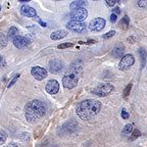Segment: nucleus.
<instances>
[{
	"label": "nucleus",
	"instance_id": "12",
	"mask_svg": "<svg viewBox=\"0 0 147 147\" xmlns=\"http://www.w3.org/2000/svg\"><path fill=\"white\" fill-rule=\"evenodd\" d=\"M63 69V62L59 59H52L49 62V71L52 74H58Z\"/></svg>",
	"mask_w": 147,
	"mask_h": 147
},
{
	"label": "nucleus",
	"instance_id": "8",
	"mask_svg": "<svg viewBox=\"0 0 147 147\" xmlns=\"http://www.w3.org/2000/svg\"><path fill=\"white\" fill-rule=\"evenodd\" d=\"M106 25V21L103 18H95L90 21L88 28L91 32H101Z\"/></svg>",
	"mask_w": 147,
	"mask_h": 147
},
{
	"label": "nucleus",
	"instance_id": "27",
	"mask_svg": "<svg viewBox=\"0 0 147 147\" xmlns=\"http://www.w3.org/2000/svg\"><path fill=\"white\" fill-rule=\"evenodd\" d=\"M115 34H116L115 30H110V32H106L105 34H103V38L104 39H109V38H111V37H113L114 35H115Z\"/></svg>",
	"mask_w": 147,
	"mask_h": 147
},
{
	"label": "nucleus",
	"instance_id": "10",
	"mask_svg": "<svg viewBox=\"0 0 147 147\" xmlns=\"http://www.w3.org/2000/svg\"><path fill=\"white\" fill-rule=\"evenodd\" d=\"M30 43V39H28L27 37L22 36V35H17V36H15L13 38L14 46L18 49H23L24 47H27Z\"/></svg>",
	"mask_w": 147,
	"mask_h": 147
},
{
	"label": "nucleus",
	"instance_id": "34",
	"mask_svg": "<svg viewBox=\"0 0 147 147\" xmlns=\"http://www.w3.org/2000/svg\"><path fill=\"white\" fill-rule=\"evenodd\" d=\"M121 13V10H120V8H118V7H116V8H114V10H113V14H115V15H119V14Z\"/></svg>",
	"mask_w": 147,
	"mask_h": 147
},
{
	"label": "nucleus",
	"instance_id": "15",
	"mask_svg": "<svg viewBox=\"0 0 147 147\" xmlns=\"http://www.w3.org/2000/svg\"><path fill=\"white\" fill-rule=\"evenodd\" d=\"M68 35V32L65 30H59L56 32H53L50 34V38L52 40H60L63 39L64 37H66Z\"/></svg>",
	"mask_w": 147,
	"mask_h": 147
},
{
	"label": "nucleus",
	"instance_id": "16",
	"mask_svg": "<svg viewBox=\"0 0 147 147\" xmlns=\"http://www.w3.org/2000/svg\"><path fill=\"white\" fill-rule=\"evenodd\" d=\"M138 55L140 58V69L144 68V66L146 65V61H147V52L144 48H139L138 49Z\"/></svg>",
	"mask_w": 147,
	"mask_h": 147
},
{
	"label": "nucleus",
	"instance_id": "33",
	"mask_svg": "<svg viewBox=\"0 0 147 147\" xmlns=\"http://www.w3.org/2000/svg\"><path fill=\"white\" fill-rule=\"evenodd\" d=\"M137 4H138V6H140V7H145V6H147V1H138Z\"/></svg>",
	"mask_w": 147,
	"mask_h": 147
},
{
	"label": "nucleus",
	"instance_id": "11",
	"mask_svg": "<svg viewBox=\"0 0 147 147\" xmlns=\"http://www.w3.org/2000/svg\"><path fill=\"white\" fill-rule=\"evenodd\" d=\"M45 90L51 95H55L59 91V82L56 80H50L45 85Z\"/></svg>",
	"mask_w": 147,
	"mask_h": 147
},
{
	"label": "nucleus",
	"instance_id": "6",
	"mask_svg": "<svg viewBox=\"0 0 147 147\" xmlns=\"http://www.w3.org/2000/svg\"><path fill=\"white\" fill-rule=\"evenodd\" d=\"M134 62H136V59H134V55H131V54H125L121 59L119 63V69L121 71H127L134 65Z\"/></svg>",
	"mask_w": 147,
	"mask_h": 147
},
{
	"label": "nucleus",
	"instance_id": "17",
	"mask_svg": "<svg viewBox=\"0 0 147 147\" xmlns=\"http://www.w3.org/2000/svg\"><path fill=\"white\" fill-rule=\"evenodd\" d=\"M111 54H112L114 57H116V58L123 56V54H124V46H123L122 44H119L118 46H115L112 52H111Z\"/></svg>",
	"mask_w": 147,
	"mask_h": 147
},
{
	"label": "nucleus",
	"instance_id": "14",
	"mask_svg": "<svg viewBox=\"0 0 147 147\" xmlns=\"http://www.w3.org/2000/svg\"><path fill=\"white\" fill-rule=\"evenodd\" d=\"M78 127H79V125H78L74 120H71L70 122L66 123V124L63 125V127H62V130L68 129L67 134H72V132L76 131V130L78 129Z\"/></svg>",
	"mask_w": 147,
	"mask_h": 147
},
{
	"label": "nucleus",
	"instance_id": "7",
	"mask_svg": "<svg viewBox=\"0 0 147 147\" xmlns=\"http://www.w3.org/2000/svg\"><path fill=\"white\" fill-rule=\"evenodd\" d=\"M66 28L68 30H72V32H78V34H82L86 30V25L82 22H76V21H70L69 23H67Z\"/></svg>",
	"mask_w": 147,
	"mask_h": 147
},
{
	"label": "nucleus",
	"instance_id": "31",
	"mask_svg": "<svg viewBox=\"0 0 147 147\" xmlns=\"http://www.w3.org/2000/svg\"><path fill=\"white\" fill-rule=\"evenodd\" d=\"M34 19H35V20H36V21H37V23H38V24H39V25H40V26H41V27H43V28H45V27H47L46 23H44V22H43V21H42V20H41V19H38V18H37V17H35Z\"/></svg>",
	"mask_w": 147,
	"mask_h": 147
},
{
	"label": "nucleus",
	"instance_id": "32",
	"mask_svg": "<svg viewBox=\"0 0 147 147\" xmlns=\"http://www.w3.org/2000/svg\"><path fill=\"white\" fill-rule=\"evenodd\" d=\"M117 18H118L117 15H115V14H112V15L110 16V21L112 23H116V21H117Z\"/></svg>",
	"mask_w": 147,
	"mask_h": 147
},
{
	"label": "nucleus",
	"instance_id": "20",
	"mask_svg": "<svg viewBox=\"0 0 147 147\" xmlns=\"http://www.w3.org/2000/svg\"><path fill=\"white\" fill-rule=\"evenodd\" d=\"M8 44V38L4 34H1L0 32V49H3L5 48Z\"/></svg>",
	"mask_w": 147,
	"mask_h": 147
},
{
	"label": "nucleus",
	"instance_id": "26",
	"mask_svg": "<svg viewBox=\"0 0 147 147\" xmlns=\"http://www.w3.org/2000/svg\"><path fill=\"white\" fill-rule=\"evenodd\" d=\"M74 44L71 43V42H67V43H62L60 45H58V49H67L70 48V47H73Z\"/></svg>",
	"mask_w": 147,
	"mask_h": 147
},
{
	"label": "nucleus",
	"instance_id": "37",
	"mask_svg": "<svg viewBox=\"0 0 147 147\" xmlns=\"http://www.w3.org/2000/svg\"><path fill=\"white\" fill-rule=\"evenodd\" d=\"M85 44H90V43H96V40H88V41H86V42H84Z\"/></svg>",
	"mask_w": 147,
	"mask_h": 147
},
{
	"label": "nucleus",
	"instance_id": "38",
	"mask_svg": "<svg viewBox=\"0 0 147 147\" xmlns=\"http://www.w3.org/2000/svg\"><path fill=\"white\" fill-rule=\"evenodd\" d=\"M19 2H21V3H27V2H30V1H19Z\"/></svg>",
	"mask_w": 147,
	"mask_h": 147
},
{
	"label": "nucleus",
	"instance_id": "21",
	"mask_svg": "<svg viewBox=\"0 0 147 147\" xmlns=\"http://www.w3.org/2000/svg\"><path fill=\"white\" fill-rule=\"evenodd\" d=\"M132 130H134V125H132V124H127L124 127V129H123L122 134H123V136H125V134L127 136V134H129Z\"/></svg>",
	"mask_w": 147,
	"mask_h": 147
},
{
	"label": "nucleus",
	"instance_id": "29",
	"mask_svg": "<svg viewBox=\"0 0 147 147\" xmlns=\"http://www.w3.org/2000/svg\"><path fill=\"white\" fill-rule=\"evenodd\" d=\"M19 77H20V75H17V76H16V77H14L13 79L11 80L10 84H8V88H10V87H12L14 84H16V82H17V80H18V78H19Z\"/></svg>",
	"mask_w": 147,
	"mask_h": 147
},
{
	"label": "nucleus",
	"instance_id": "24",
	"mask_svg": "<svg viewBox=\"0 0 147 147\" xmlns=\"http://www.w3.org/2000/svg\"><path fill=\"white\" fill-rule=\"evenodd\" d=\"M141 136V134H140V131H139L138 129H134V131H132V134H131V136H130V140H134V139H136L137 137H139Z\"/></svg>",
	"mask_w": 147,
	"mask_h": 147
},
{
	"label": "nucleus",
	"instance_id": "4",
	"mask_svg": "<svg viewBox=\"0 0 147 147\" xmlns=\"http://www.w3.org/2000/svg\"><path fill=\"white\" fill-rule=\"evenodd\" d=\"M114 90V85L111 84H100L97 87L93 89L91 92L95 95L99 97H105L108 96L110 93H112Z\"/></svg>",
	"mask_w": 147,
	"mask_h": 147
},
{
	"label": "nucleus",
	"instance_id": "39",
	"mask_svg": "<svg viewBox=\"0 0 147 147\" xmlns=\"http://www.w3.org/2000/svg\"><path fill=\"white\" fill-rule=\"evenodd\" d=\"M1 62H2V56L0 55V63H1Z\"/></svg>",
	"mask_w": 147,
	"mask_h": 147
},
{
	"label": "nucleus",
	"instance_id": "1",
	"mask_svg": "<svg viewBox=\"0 0 147 147\" xmlns=\"http://www.w3.org/2000/svg\"><path fill=\"white\" fill-rule=\"evenodd\" d=\"M102 107L101 102L94 99H87V100L82 101L76 108V113L84 121H88L94 118L100 112Z\"/></svg>",
	"mask_w": 147,
	"mask_h": 147
},
{
	"label": "nucleus",
	"instance_id": "28",
	"mask_svg": "<svg viewBox=\"0 0 147 147\" xmlns=\"http://www.w3.org/2000/svg\"><path fill=\"white\" fill-rule=\"evenodd\" d=\"M121 116H122V118H123V119H125V120H127L129 118V114L127 112V110H125V108L122 109V112H121Z\"/></svg>",
	"mask_w": 147,
	"mask_h": 147
},
{
	"label": "nucleus",
	"instance_id": "36",
	"mask_svg": "<svg viewBox=\"0 0 147 147\" xmlns=\"http://www.w3.org/2000/svg\"><path fill=\"white\" fill-rule=\"evenodd\" d=\"M6 147H19L16 143H9Z\"/></svg>",
	"mask_w": 147,
	"mask_h": 147
},
{
	"label": "nucleus",
	"instance_id": "19",
	"mask_svg": "<svg viewBox=\"0 0 147 147\" xmlns=\"http://www.w3.org/2000/svg\"><path fill=\"white\" fill-rule=\"evenodd\" d=\"M129 19L127 16H125L119 23V27L122 28V30H127V28H129Z\"/></svg>",
	"mask_w": 147,
	"mask_h": 147
},
{
	"label": "nucleus",
	"instance_id": "18",
	"mask_svg": "<svg viewBox=\"0 0 147 147\" xmlns=\"http://www.w3.org/2000/svg\"><path fill=\"white\" fill-rule=\"evenodd\" d=\"M84 5H86V1H84V0H80V1H73L72 3H71V9H73V10H76V9H79V8H82Z\"/></svg>",
	"mask_w": 147,
	"mask_h": 147
},
{
	"label": "nucleus",
	"instance_id": "40",
	"mask_svg": "<svg viewBox=\"0 0 147 147\" xmlns=\"http://www.w3.org/2000/svg\"><path fill=\"white\" fill-rule=\"evenodd\" d=\"M0 11H1V5H0Z\"/></svg>",
	"mask_w": 147,
	"mask_h": 147
},
{
	"label": "nucleus",
	"instance_id": "13",
	"mask_svg": "<svg viewBox=\"0 0 147 147\" xmlns=\"http://www.w3.org/2000/svg\"><path fill=\"white\" fill-rule=\"evenodd\" d=\"M21 14L28 18H35L36 17V11L32 7L28 5H23L21 7Z\"/></svg>",
	"mask_w": 147,
	"mask_h": 147
},
{
	"label": "nucleus",
	"instance_id": "3",
	"mask_svg": "<svg viewBox=\"0 0 147 147\" xmlns=\"http://www.w3.org/2000/svg\"><path fill=\"white\" fill-rule=\"evenodd\" d=\"M45 115V106L39 100H32L25 107V117L28 123H35Z\"/></svg>",
	"mask_w": 147,
	"mask_h": 147
},
{
	"label": "nucleus",
	"instance_id": "35",
	"mask_svg": "<svg viewBox=\"0 0 147 147\" xmlns=\"http://www.w3.org/2000/svg\"><path fill=\"white\" fill-rule=\"evenodd\" d=\"M127 41H129L130 44L134 43V42H136V37H134V36H129V38H127Z\"/></svg>",
	"mask_w": 147,
	"mask_h": 147
},
{
	"label": "nucleus",
	"instance_id": "5",
	"mask_svg": "<svg viewBox=\"0 0 147 147\" xmlns=\"http://www.w3.org/2000/svg\"><path fill=\"white\" fill-rule=\"evenodd\" d=\"M87 16H88V11L84 7L73 10L72 13L70 14L71 21H76V22H82L87 18Z\"/></svg>",
	"mask_w": 147,
	"mask_h": 147
},
{
	"label": "nucleus",
	"instance_id": "25",
	"mask_svg": "<svg viewBox=\"0 0 147 147\" xmlns=\"http://www.w3.org/2000/svg\"><path fill=\"white\" fill-rule=\"evenodd\" d=\"M6 139H7L6 134L2 129H0V145H1V144H3V143H5Z\"/></svg>",
	"mask_w": 147,
	"mask_h": 147
},
{
	"label": "nucleus",
	"instance_id": "22",
	"mask_svg": "<svg viewBox=\"0 0 147 147\" xmlns=\"http://www.w3.org/2000/svg\"><path fill=\"white\" fill-rule=\"evenodd\" d=\"M19 34V30L18 28L16 27H11L9 28V32H8V37H12V38H14L15 36H17Z\"/></svg>",
	"mask_w": 147,
	"mask_h": 147
},
{
	"label": "nucleus",
	"instance_id": "23",
	"mask_svg": "<svg viewBox=\"0 0 147 147\" xmlns=\"http://www.w3.org/2000/svg\"><path fill=\"white\" fill-rule=\"evenodd\" d=\"M131 87H132V84H127V86H125V88L124 89V98H127V96L129 95V92L130 90H131Z\"/></svg>",
	"mask_w": 147,
	"mask_h": 147
},
{
	"label": "nucleus",
	"instance_id": "30",
	"mask_svg": "<svg viewBox=\"0 0 147 147\" xmlns=\"http://www.w3.org/2000/svg\"><path fill=\"white\" fill-rule=\"evenodd\" d=\"M105 2L108 6H114V5H116L117 2H119V1H117V0H106Z\"/></svg>",
	"mask_w": 147,
	"mask_h": 147
},
{
	"label": "nucleus",
	"instance_id": "2",
	"mask_svg": "<svg viewBox=\"0 0 147 147\" xmlns=\"http://www.w3.org/2000/svg\"><path fill=\"white\" fill-rule=\"evenodd\" d=\"M82 67L79 63H73L69 68V71L65 74L62 79V84L65 88L73 89L79 84V80L82 76Z\"/></svg>",
	"mask_w": 147,
	"mask_h": 147
},
{
	"label": "nucleus",
	"instance_id": "9",
	"mask_svg": "<svg viewBox=\"0 0 147 147\" xmlns=\"http://www.w3.org/2000/svg\"><path fill=\"white\" fill-rule=\"evenodd\" d=\"M32 76L36 80H42L47 77V71L44 68L35 66L32 69Z\"/></svg>",
	"mask_w": 147,
	"mask_h": 147
}]
</instances>
